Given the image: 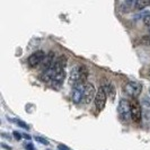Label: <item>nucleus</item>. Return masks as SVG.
<instances>
[{
    "instance_id": "nucleus-1",
    "label": "nucleus",
    "mask_w": 150,
    "mask_h": 150,
    "mask_svg": "<svg viewBox=\"0 0 150 150\" xmlns=\"http://www.w3.org/2000/svg\"><path fill=\"white\" fill-rule=\"evenodd\" d=\"M88 78V70L85 66H75L70 71L69 83L72 86L76 85H83Z\"/></svg>"
},
{
    "instance_id": "nucleus-2",
    "label": "nucleus",
    "mask_w": 150,
    "mask_h": 150,
    "mask_svg": "<svg viewBox=\"0 0 150 150\" xmlns=\"http://www.w3.org/2000/svg\"><path fill=\"white\" fill-rule=\"evenodd\" d=\"M117 112L122 120H129L131 117V102L125 98H121L117 106Z\"/></svg>"
},
{
    "instance_id": "nucleus-3",
    "label": "nucleus",
    "mask_w": 150,
    "mask_h": 150,
    "mask_svg": "<svg viewBox=\"0 0 150 150\" xmlns=\"http://www.w3.org/2000/svg\"><path fill=\"white\" fill-rule=\"evenodd\" d=\"M141 89H142L141 83H137V81H129L128 83L124 85V93L132 98L138 97L141 93Z\"/></svg>"
},
{
    "instance_id": "nucleus-4",
    "label": "nucleus",
    "mask_w": 150,
    "mask_h": 150,
    "mask_svg": "<svg viewBox=\"0 0 150 150\" xmlns=\"http://www.w3.org/2000/svg\"><path fill=\"white\" fill-rule=\"evenodd\" d=\"M45 55H46V54H45L42 50L32 53L30 57H28V59H27L28 66H30V68H36L38 66H40V64L43 62Z\"/></svg>"
},
{
    "instance_id": "nucleus-5",
    "label": "nucleus",
    "mask_w": 150,
    "mask_h": 150,
    "mask_svg": "<svg viewBox=\"0 0 150 150\" xmlns=\"http://www.w3.org/2000/svg\"><path fill=\"white\" fill-rule=\"evenodd\" d=\"M131 117L134 122H140L142 119V111H141V106L139 104V102L133 98L131 100Z\"/></svg>"
},
{
    "instance_id": "nucleus-6",
    "label": "nucleus",
    "mask_w": 150,
    "mask_h": 150,
    "mask_svg": "<svg viewBox=\"0 0 150 150\" xmlns=\"http://www.w3.org/2000/svg\"><path fill=\"white\" fill-rule=\"evenodd\" d=\"M96 89L94 87L93 83H86L85 85V90H83V102L85 104H89L91 100L95 99V96H96Z\"/></svg>"
},
{
    "instance_id": "nucleus-7",
    "label": "nucleus",
    "mask_w": 150,
    "mask_h": 150,
    "mask_svg": "<svg viewBox=\"0 0 150 150\" xmlns=\"http://www.w3.org/2000/svg\"><path fill=\"white\" fill-rule=\"evenodd\" d=\"M106 99H107V96H106L105 91L99 88L96 93V96H95V99H94V103H95V106L98 111H102L104 107H105L106 104Z\"/></svg>"
},
{
    "instance_id": "nucleus-8",
    "label": "nucleus",
    "mask_w": 150,
    "mask_h": 150,
    "mask_svg": "<svg viewBox=\"0 0 150 150\" xmlns=\"http://www.w3.org/2000/svg\"><path fill=\"white\" fill-rule=\"evenodd\" d=\"M83 90H85V86L83 85H76L74 86V90H72V100L75 104H79L83 98Z\"/></svg>"
},
{
    "instance_id": "nucleus-9",
    "label": "nucleus",
    "mask_w": 150,
    "mask_h": 150,
    "mask_svg": "<svg viewBox=\"0 0 150 150\" xmlns=\"http://www.w3.org/2000/svg\"><path fill=\"white\" fill-rule=\"evenodd\" d=\"M57 72H58V71L54 69V67H51L49 70L42 72V75L40 76V78H41V80L44 81V83H52L54 77L57 75Z\"/></svg>"
},
{
    "instance_id": "nucleus-10",
    "label": "nucleus",
    "mask_w": 150,
    "mask_h": 150,
    "mask_svg": "<svg viewBox=\"0 0 150 150\" xmlns=\"http://www.w3.org/2000/svg\"><path fill=\"white\" fill-rule=\"evenodd\" d=\"M54 61H55V59H54V52H49L46 55H45L44 60H43V62L41 63V66H42V70H43V72L44 71H46V70H49L50 68L53 66V63H54Z\"/></svg>"
},
{
    "instance_id": "nucleus-11",
    "label": "nucleus",
    "mask_w": 150,
    "mask_h": 150,
    "mask_svg": "<svg viewBox=\"0 0 150 150\" xmlns=\"http://www.w3.org/2000/svg\"><path fill=\"white\" fill-rule=\"evenodd\" d=\"M100 88L105 91L106 96H108L111 99H114V98H115V87L113 86L112 83L104 80V81L102 83V87H100Z\"/></svg>"
},
{
    "instance_id": "nucleus-12",
    "label": "nucleus",
    "mask_w": 150,
    "mask_h": 150,
    "mask_svg": "<svg viewBox=\"0 0 150 150\" xmlns=\"http://www.w3.org/2000/svg\"><path fill=\"white\" fill-rule=\"evenodd\" d=\"M66 64H67V58H66L64 55H60L59 58L55 59L52 67H54V69H55L57 71H61V70H64Z\"/></svg>"
},
{
    "instance_id": "nucleus-13",
    "label": "nucleus",
    "mask_w": 150,
    "mask_h": 150,
    "mask_svg": "<svg viewBox=\"0 0 150 150\" xmlns=\"http://www.w3.org/2000/svg\"><path fill=\"white\" fill-rule=\"evenodd\" d=\"M133 6L138 10H142L146 7L150 6V0H137L133 2Z\"/></svg>"
},
{
    "instance_id": "nucleus-14",
    "label": "nucleus",
    "mask_w": 150,
    "mask_h": 150,
    "mask_svg": "<svg viewBox=\"0 0 150 150\" xmlns=\"http://www.w3.org/2000/svg\"><path fill=\"white\" fill-rule=\"evenodd\" d=\"M64 78H66V71L64 70H61V71H58L57 72V75L54 77V79H53V83H57V85H60L63 80H64Z\"/></svg>"
},
{
    "instance_id": "nucleus-15",
    "label": "nucleus",
    "mask_w": 150,
    "mask_h": 150,
    "mask_svg": "<svg viewBox=\"0 0 150 150\" xmlns=\"http://www.w3.org/2000/svg\"><path fill=\"white\" fill-rule=\"evenodd\" d=\"M35 140H36L38 142L42 143V144H45V146H49V144H50V143H49V141H47L46 139L42 138V137H40V135H35Z\"/></svg>"
},
{
    "instance_id": "nucleus-16",
    "label": "nucleus",
    "mask_w": 150,
    "mask_h": 150,
    "mask_svg": "<svg viewBox=\"0 0 150 150\" xmlns=\"http://www.w3.org/2000/svg\"><path fill=\"white\" fill-rule=\"evenodd\" d=\"M14 122H16L17 124H18V127H21V128H23V129H30V127H28V124L27 123H25L24 121H22V120H14Z\"/></svg>"
},
{
    "instance_id": "nucleus-17",
    "label": "nucleus",
    "mask_w": 150,
    "mask_h": 150,
    "mask_svg": "<svg viewBox=\"0 0 150 150\" xmlns=\"http://www.w3.org/2000/svg\"><path fill=\"white\" fill-rule=\"evenodd\" d=\"M13 135H14V138H15L16 140H21L23 138V134H21L18 131H14V132H13Z\"/></svg>"
},
{
    "instance_id": "nucleus-18",
    "label": "nucleus",
    "mask_w": 150,
    "mask_h": 150,
    "mask_svg": "<svg viewBox=\"0 0 150 150\" xmlns=\"http://www.w3.org/2000/svg\"><path fill=\"white\" fill-rule=\"evenodd\" d=\"M141 42H142L143 44L150 45V35H148V36H144V38L141 40Z\"/></svg>"
},
{
    "instance_id": "nucleus-19",
    "label": "nucleus",
    "mask_w": 150,
    "mask_h": 150,
    "mask_svg": "<svg viewBox=\"0 0 150 150\" xmlns=\"http://www.w3.org/2000/svg\"><path fill=\"white\" fill-rule=\"evenodd\" d=\"M143 23H144V25H147V26H149L150 27V14L149 15H147L144 18H143Z\"/></svg>"
},
{
    "instance_id": "nucleus-20",
    "label": "nucleus",
    "mask_w": 150,
    "mask_h": 150,
    "mask_svg": "<svg viewBox=\"0 0 150 150\" xmlns=\"http://www.w3.org/2000/svg\"><path fill=\"white\" fill-rule=\"evenodd\" d=\"M25 148L27 150H34V146H33V143H25Z\"/></svg>"
},
{
    "instance_id": "nucleus-21",
    "label": "nucleus",
    "mask_w": 150,
    "mask_h": 150,
    "mask_svg": "<svg viewBox=\"0 0 150 150\" xmlns=\"http://www.w3.org/2000/svg\"><path fill=\"white\" fill-rule=\"evenodd\" d=\"M58 148H59V150H70L67 146H64V144H59Z\"/></svg>"
},
{
    "instance_id": "nucleus-22",
    "label": "nucleus",
    "mask_w": 150,
    "mask_h": 150,
    "mask_svg": "<svg viewBox=\"0 0 150 150\" xmlns=\"http://www.w3.org/2000/svg\"><path fill=\"white\" fill-rule=\"evenodd\" d=\"M1 147H2V148H5V149H7V150H11V147H9V146H7V144H6V143H1Z\"/></svg>"
},
{
    "instance_id": "nucleus-23",
    "label": "nucleus",
    "mask_w": 150,
    "mask_h": 150,
    "mask_svg": "<svg viewBox=\"0 0 150 150\" xmlns=\"http://www.w3.org/2000/svg\"><path fill=\"white\" fill-rule=\"evenodd\" d=\"M23 138H25L26 140H30V139H32V137H30V134H27V133H24V134H23Z\"/></svg>"
},
{
    "instance_id": "nucleus-24",
    "label": "nucleus",
    "mask_w": 150,
    "mask_h": 150,
    "mask_svg": "<svg viewBox=\"0 0 150 150\" xmlns=\"http://www.w3.org/2000/svg\"><path fill=\"white\" fill-rule=\"evenodd\" d=\"M149 93H150V89H149Z\"/></svg>"
}]
</instances>
